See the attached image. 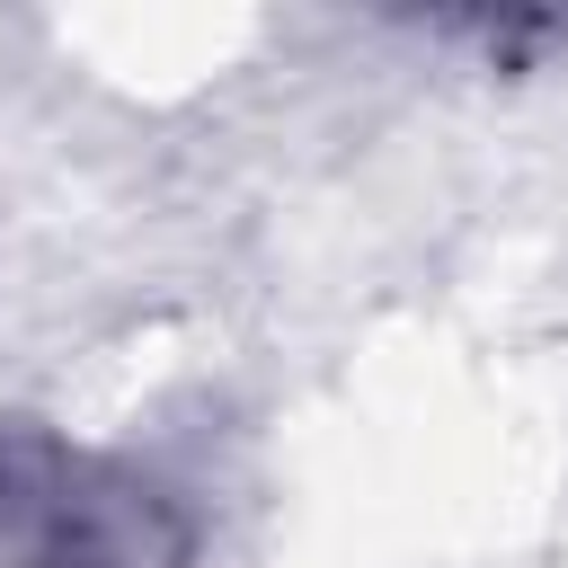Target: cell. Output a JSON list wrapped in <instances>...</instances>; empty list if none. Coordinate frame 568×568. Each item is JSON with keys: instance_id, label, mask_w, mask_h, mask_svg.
<instances>
[{"instance_id": "1", "label": "cell", "mask_w": 568, "mask_h": 568, "mask_svg": "<svg viewBox=\"0 0 568 568\" xmlns=\"http://www.w3.org/2000/svg\"><path fill=\"white\" fill-rule=\"evenodd\" d=\"M0 568H169V524L124 470L0 426Z\"/></svg>"}]
</instances>
